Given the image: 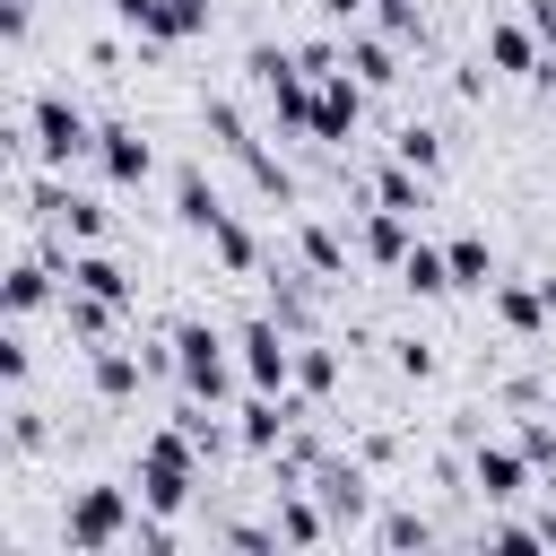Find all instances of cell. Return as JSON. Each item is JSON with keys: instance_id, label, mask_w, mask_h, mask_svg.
Returning <instances> with one entry per match:
<instances>
[{"instance_id": "1", "label": "cell", "mask_w": 556, "mask_h": 556, "mask_svg": "<svg viewBox=\"0 0 556 556\" xmlns=\"http://www.w3.org/2000/svg\"><path fill=\"white\" fill-rule=\"evenodd\" d=\"M96 130H104V122H87V104H78L70 87H35V96H26V122L9 130V156L70 174L78 156H96Z\"/></svg>"}, {"instance_id": "2", "label": "cell", "mask_w": 556, "mask_h": 556, "mask_svg": "<svg viewBox=\"0 0 556 556\" xmlns=\"http://www.w3.org/2000/svg\"><path fill=\"white\" fill-rule=\"evenodd\" d=\"M130 530H139V486H70V504H61V556H113V547H130Z\"/></svg>"}, {"instance_id": "3", "label": "cell", "mask_w": 556, "mask_h": 556, "mask_svg": "<svg viewBox=\"0 0 556 556\" xmlns=\"http://www.w3.org/2000/svg\"><path fill=\"white\" fill-rule=\"evenodd\" d=\"M200 434H182V426H156L148 443H139V504L148 513H191V495H200Z\"/></svg>"}, {"instance_id": "4", "label": "cell", "mask_w": 556, "mask_h": 556, "mask_svg": "<svg viewBox=\"0 0 556 556\" xmlns=\"http://www.w3.org/2000/svg\"><path fill=\"white\" fill-rule=\"evenodd\" d=\"M165 348H174V382H182V400H226L235 391V374L243 365H226V330H208V321H174L165 330Z\"/></svg>"}, {"instance_id": "5", "label": "cell", "mask_w": 556, "mask_h": 556, "mask_svg": "<svg viewBox=\"0 0 556 556\" xmlns=\"http://www.w3.org/2000/svg\"><path fill=\"white\" fill-rule=\"evenodd\" d=\"M235 365H243L252 391H295V330H287L278 313H252V321L235 330Z\"/></svg>"}, {"instance_id": "6", "label": "cell", "mask_w": 556, "mask_h": 556, "mask_svg": "<svg viewBox=\"0 0 556 556\" xmlns=\"http://www.w3.org/2000/svg\"><path fill=\"white\" fill-rule=\"evenodd\" d=\"M530 478H539V460H530L521 443H495V434H478V452H469V486H478L486 504H513V495H530Z\"/></svg>"}, {"instance_id": "7", "label": "cell", "mask_w": 556, "mask_h": 556, "mask_svg": "<svg viewBox=\"0 0 556 556\" xmlns=\"http://www.w3.org/2000/svg\"><path fill=\"white\" fill-rule=\"evenodd\" d=\"M365 469H374V460H365V452H348V460H321V469L304 478V486H313V495L330 504V521H339V539H348V530L365 521V504H374V478H365Z\"/></svg>"}, {"instance_id": "8", "label": "cell", "mask_w": 556, "mask_h": 556, "mask_svg": "<svg viewBox=\"0 0 556 556\" xmlns=\"http://www.w3.org/2000/svg\"><path fill=\"white\" fill-rule=\"evenodd\" d=\"M356 113H365V78H348V70L313 78V139H321V148L356 139Z\"/></svg>"}, {"instance_id": "9", "label": "cell", "mask_w": 556, "mask_h": 556, "mask_svg": "<svg viewBox=\"0 0 556 556\" xmlns=\"http://www.w3.org/2000/svg\"><path fill=\"white\" fill-rule=\"evenodd\" d=\"M96 165H104V182H113V191H139V182L156 174V148H148V130L104 122V130H96Z\"/></svg>"}, {"instance_id": "10", "label": "cell", "mask_w": 556, "mask_h": 556, "mask_svg": "<svg viewBox=\"0 0 556 556\" xmlns=\"http://www.w3.org/2000/svg\"><path fill=\"white\" fill-rule=\"evenodd\" d=\"M269 521H278V547H330V539H339V521H330V504H321L313 486H278Z\"/></svg>"}, {"instance_id": "11", "label": "cell", "mask_w": 556, "mask_h": 556, "mask_svg": "<svg viewBox=\"0 0 556 556\" xmlns=\"http://www.w3.org/2000/svg\"><path fill=\"white\" fill-rule=\"evenodd\" d=\"M486 61H495V78H547V43L530 35V17H495L486 26Z\"/></svg>"}, {"instance_id": "12", "label": "cell", "mask_w": 556, "mask_h": 556, "mask_svg": "<svg viewBox=\"0 0 556 556\" xmlns=\"http://www.w3.org/2000/svg\"><path fill=\"white\" fill-rule=\"evenodd\" d=\"M408 243H417V217H408V208H382V200H374V208L356 217V252H365V261L400 269V261H408Z\"/></svg>"}, {"instance_id": "13", "label": "cell", "mask_w": 556, "mask_h": 556, "mask_svg": "<svg viewBox=\"0 0 556 556\" xmlns=\"http://www.w3.org/2000/svg\"><path fill=\"white\" fill-rule=\"evenodd\" d=\"M486 295H495V321H504L513 339H539V330H547V313H556L547 278H530V287H521V278H495Z\"/></svg>"}, {"instance_id": "14", "label": "cell", "mask_w": 556, "mask_h": 556, "mask_svg": "<svg viewBox=\"0 0 556 556\" xmlns=\"http://www.w3.org/2000/svg\"><path fill=\"white\" fill-rule=\"evenodd\" d=\"M156 365L139 356V348H87V382H96V400L104 408H122V400H139V382H148Z\"/></svg>"}, {"instance_id": "15", "label": "cell", "mask_w": 556, "mask_h": 556, "mask_svg": "<svg viewBox=\"0 0 556 556\" xmlns=\"http://www.w3.org/2000/svg\"><path fill=\"white\" fill-rule=\"evenodd\" d=\"M348 252H356L348 226H330V217H304V226H295V261H304V278H321V287L348 278Z\"/></svg>"}, {"instance_id": "16", "label": "cell", "mask_w": 556, "mask_h": 556, "mask_svg": "<svg viewBox=\"0 0 556 556\" xmlns=\"http://www.w3.org/2000/svg\"><path fill=\"white\" fill-rule=\"evenodd\" d=\"M52 313H61V330H70L78 348H113V330H122V313H130V304H104V295L70 287V295H61Z\"/></svg>"}, {"instance_id": "17", "label": "cell", "mask_w": 556, "mask_h": 556, "mask_svg": "<svg viewBox=\"0 0 556 556\" xmlns=\"http://www.w3.org/2000/svg\"><path fill=\"white\" fill-rule=\"evenodd\" d=\"M70 287H87V295H104V304H139L130 269H122L113 252H96V243H70Z\"/></svg>"}, {"instance_id": "18", "label": "cell", "mask_w": 556, "mask_h": 556, "mask_svg": "<svg viewBox=\"0 0 556 556\" xmlns=\"http://www.w3.org/2000/svg\"><path fill=\"white\" fill-rule=\"evenodd\" d=\"M348 70H356L365 87H400V43H391L382 26H374V35H365V26H348Z\"/></svg>"}, {"instance_id": "19", "label": "cell", "mask_w": 556, "mask_h": 556, "mask_svg": "<svg viewBox=\"0 0 556 556\" xmlns=\"http://www.w3.org/2000/svg\"><path fill=\"white\" fill-rule=\"evenodd\" d=\"M174 217H182L191 235H208V226L226 217V191H217V182H208L200 165H182V174H174Z\"/></svg>"}, {"instance_id": "20", "label": "cell", "mask_w": 556, "mask_h": 556, "mask_svg": "<svg viewBox=\"0 0 556 556\" xmlns=\"http://www.w3.org/2000/svg\"><path fill=\"white\" fill-rule=\"evenodd\" d=\"M208 252H217V269H226V278H261V235H252L235 208L208 226Z\"/></svg>"}, {"instance_id": "21", "label": "cell", "mask_w": 556, "mask_h": 556, "mask_svg": "<svg viewBox=\"0 0 556 556\" xmlns=\"http://www.w3.org/2000/svg\"><path fill=\"white\" fill-rule=\"evenodd\" d=\"M400 287H408V295H426V304H434V295H452V252L417 235V243H408V261H400Z\"/></svg>"}, {"instance_id": "22", "label": "cell", "mask_w": 556, "mask_h": 556, "mask_svg": "<svg viewBox=\"0 0 556 556\" xmlns=\"http://www.w3.org/2000/svg\"><path fill=\"white\" fill-rule=\"evenodd\" d=\"M104 9H113V26H130V35H139L148 52L182 43V35H174V0H104Z\"/></svg>"}, {"instance_id": "23", "label": "cell", "mask_w": 556, "mask_h": 556, "mask_svg": "<svg viewBox=\"0 0 556 556\" xmlns=\"http://www.w3.org/2000/svg\"><path fill=\"white\" fill-rule=\"evenodd\" d=\"M365 191H374L382 208H408V217L426 208V174H417V165H400V156H382V165L365 174Z\"/></svg>"}, {"instance_id": "24", "label": "cell", "mask_w": 556, "mask_h": 556, "mask_svg": "<svg viewBox=\"0 0 556 556\" xmlns=\"http://www.w3.org/2000/svg\"><path fill=\"white\" fill-rule=\"evenodd\" d=\"M443 252H452V287H469V295L495 287V252H486V235H452Z\"/></svg>"}, {"instance_id": "25", "label": "cell", "mask_w": 556, "mask_h": 556, "mask_svg": "<svg viewBox=\"0 0 556 556\" xmlns=\"http://www.w3.org/2000/svg\"><path fill=\"white\" fill-rule=\"evenodd\" d=\"M295 391H304V400H330V391H339V356H330L313 330L295 339Z\"/></svg>"}, {"instance_id": "26", "label": "cell", "mask_w": 556, "mask_h": 556, "mask_svg": "<svg viewBox=\"0 0 556 556\" xmlns=\"http://www.w3.org/2000/svg\"><path fill=\"white\" fill-rule=\"evenodd\" d=\"M391 156L417 165V174H443V130H434V122H400V130H391Z\"/></svg>"}, {"instance_id": "27", "label": "cell", "mask_w": 556, "mask_h": 556, "mask_svg": "<svg viewBox=\"0 0 556 556\" xmlns=\"http://www.w3.org/2000/svg\"><path fill=\"white\" fill-rule=\"evenodd\" d=\"M243 174H252V191H269V200H295V174L261 148V139H243Z\"/></svg>"}, {"instance_id": "28", "label": "cell", "mask_w": 556, "mask_h": 556, "mask_svg": "<svg viewBox=\"0 0 556 556\" xmlns=\"http://www.w3.org/2000/svg\"><path fill=\"white\" fill-rule=\"evenodd\" d=\"M365 539H374V547H434V521H426V513H382Z\"/></svg>"}, {"instance_id": "29", "label": "cell", "mask_w": 556, "mask_h": 556, "mask_svg": "<svg viewBox=\"0 0 556 556\" xmlns=\"http://www.w3.org/2000/svg\"><path fill=\"white\" fill-rule=\"evenodd\" d=\"M200 130H208L226 156H243V139H252V130H243V113H235L226 96H208V104H200Z\"/></svg>"}, {"instance_id": "30", "label": "cell", "mask_w": 556, "mask_h": 556, "mask_svg": "<svg viewBox=\"0 0 556 556\" xmlns=\"http://www.w3.org/2000/svg\"><path fill=\"white\" fill-rule=\"evenodd\" d=\"M26 374H35V348H26V321H9V330H0V382H9V391H26Z\"/></svg>"}, {"instance_id": "31", "label": "cell", "mask_w": 556, "mask_h": 556, "mask_svg": "<svg viewBox=\"0 0 556 556\" xmlns=\"http://www.w3.org/2000/svg\"><path fill=\"white\" fill-rule=\"evenodd\" d=\"M374 26H382L391 43H426V17H417V0H374Z\"/></svg>"}, {"instance_id": "32", "label": "cell", "mask_w": 556, "mask_h": 556, "mask_svg": "<svg viewBox=\"0 0 556 556\" xmlns=\"http://www.w3.org/2000/svg\"><path fill=\"white\" fill-rule=\"evenodd\" d=\"M217 547H235V556H269V547H278V521H226Z\"/></svg>"}, {"instance_id": "33", "label": "cell", "mask_w": 556, "mask_h": 556, "mask_svg": "<svg viewBox=\"0 0 556 556\" xmlns=\"http://www.w3.org/2000/svg\"><path fill=\"white\" fill-rule=\"evenodd\" d=\"M391 365H400V382H434V365H443V356H434L426 339H391Z\"/></svg>"}, {"instance_id": "34", "label": "cell", "mask_w": 556, "mask_h": 556, "mask_svg": "<svg viewBox=\"0 0 556 556\" xmlns=\"http://www.w3.org/2000/svg\"><path fill=\"white\" fill-rule=\"evenodd\" d=\"M513 443H521V452L547 469V460H556V417H521V434H513Z\"/></svg>"}, {"instance_id": "35", "label": "cell", "mask_w": 556, "mask_h": 556, "mask_svg": "<svg viewBox=\"0 0 556 556\" xmlns=\"http://www.w3.org/2000/svg\"><path fill=\"white\" fill-rule=\"evenodd\" d=\"M208 17H217V0H174V35H182V43L208 35Z\"/></svg>"}, {"instance_id": "36", "label": "cell", "mask_w": 556, "mask_h": 556, "mask_svg": "<svg viewBox=\"0 0 556 556\" xmlns=\"http://www.w3.org/2000/svg\"><path fill=\"white\" fill-rule=\"evenodd\" d=\"M530 35L547 43V61H556V0H530Z\"/></svg>"}, {"instance_id": "37", "label": "cell", "mask_w": 556, "mask_h": 556, "mask_svg": "<svg viewBox=\"0 0 556 556\" xmlns=\"http://www.w3.org/2000/svg\"><path fill=\"white\" fill-rule=\"evenodd\" d=\"M313 9H321V26H356L374 0H313Z\"/></svg>"}, {"instance_id": "38", "label": "cell", "mask_w": 556, "mask_h": 556, "mask_svg": "<svg viewBox=\"0 0 556 556\" xmlns=\"http://www.w3.org/2000/svg\"><path fill=\"white\" fill-rule=\"evenodd\" d=\"M35 35V0H9V43H26Z\"/></svg>"}, {"instance_id": "39", "label": "cell", "mask_w": 556, "mask_h": 556, "mask_svg": "<svg viewBox=\"0 0 556 556\" xmlns=\"http://www.w3.org/2000/svg\"><path fill=\"white\" fill-rule=\"evenodd\" d=\"M539 87H547V96H556V61H547V78H539Z\"/></svg>"}]
</instances>
